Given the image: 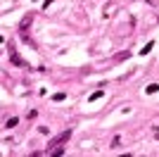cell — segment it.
<instances>
[{"instance_id":"6da1fadb","label":"cell","mask_w":159,"mask_h":157,"mask_svg":"<svg viewBox=\"0 0 159 157\" xmlns=\"http://www.w3.org/2000/svg\"><path fill=\"white\" fill-rule=\"evenodd\" d=\"M69 136H71V131H64V133H60L57 138L50 140V148L45 150V152H48V155H62V152H64V143L69 140Z\"/></svg>"},{"instance_id":"7a4b0ae2","label":"cell","mask_w":159,"mask_h":157,"mask_svg":"<svg viewBox=\"0 0 159 157\" xmlns=\"http://www.w3.org/2000/svg\"><path fill=\"white\" fill-rule=\"evenodd\" d=\"M10 57H12V62H14V65H19V67H24V60H21V57H19L17 53H14V50H12V53H10Z\"/></svg>"},{"instance_id":"3957f363","label":"cell","mask_w":159,"mask_h":157,"mask_svg":"<svg viewBox=\"0 0 159 157\" xmlns=\"http://www.w3.org/2000/svg\"><path fill=\"white\" fill-rule=\"evenodd\" d=\"M29 24H31V14H29V17L24 19V22H21V26H19V29H21V36H24V33H26V29H29Z\"/></svg>"},{"instance_id":"277c9868","label":"cell","mask_w":159,"mask_h":157,"mask_svg":"<svg viewBox=\"0 0 159 157\" xmlns=\"http://www.w3.org/2000/svg\"><path fill=\"white\" fill-rule=\"evenodd\" d=\"M17 124H19V119H17V117H12V119H7V129H14Z\"/></svg>"},{"instance_id":"5b68a950","label":"cell","mask_w":159,"mask_h":157,"mask_svg":"<svg viewBox=\"0 0 159 157\" xmlns=\"http://www.w3.org/2000/svg\"><path fill=\"white\" fill-rule=\"evenodd\" d=\"M152 45H154V43H147V45H145V48H142V50H140V53H142V55H147V53H150V50H152Z\"/></svg>"},{"instance_id":"8992f818","label":"cell","mask_w":159,"mask_h":157,"mask_svg":"<svg viewBox=\"0 0 159 157\" xmlns=\"http://www.w3.org/2000/svg\"><path fill=\"white\" fill-rule=\"evenodd\" d=\"M157 88H159L157 83H150V86H147V93H154V91H157Z\"/></svg>"}]
</instances>
